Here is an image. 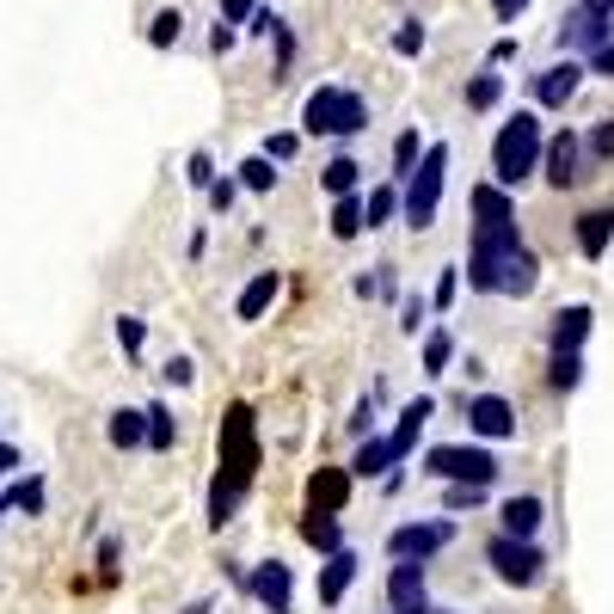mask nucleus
<instances>
[{
	"label": "nucleus",
	"instance_id": "obj_1",
	"mask_svg": "<svg viewBox=\"0 0 614 614\" xmlns=\"http://www.w3.org/2000/svg\"><path fill=\"white\" fill-rule=\"evenodd\" d=\"M253 473H258L253 406H227V418H222V468H215V485H209V529H222V522L241 510Z\"/></svg>",
	"mask_w": 614,
	"mask_h": 614
},
{
	"label": "nucleus",
	"instance_id": "obj_2",
	"mask_svg": "<svg viewBox=\"0 0 614 614\" xmlns=\"http://www.w3.org/2000/svg\"><path fill=\"white\" fill-rule=\"evenodd\" d=\"M541 142H548V135H541V117H534V111H516L492 142V178L498 185H522V178L541 166Z\"/></svg>",
	"mask_w": 614,
	"mask_h": 614
},
{
	"label": "nucleus",
	"instance_id": "obj_3",
	"mask_svg": "<svg viewBox=\"0 0 614 614\" xmlns=\"http://www.w3.org/2000/svg\"><path fill=\"white\" fill-rule=\"evenodd\" d=\"M301 130L350 142V135L369 130V105H362V93H350V86H320V93H307V105H301Z\"/></svg>",
	"mask_w": 614,
	"mask_h": 614
},
{
	"label": "nucleus",
	"instance_id": "obj_4",
	"mask_svg": "<svg viewBox=\"0 0 614 614\" xmlns=\"http://www.w3.org/2000/svg\"><path fill=\"white\" fill-rule=\"evenodd\" d=\"M442 178H449V147L430 142L424 154H418V166L406 173V197H400L406 222H412L418 234H424V227L437 222V209H442Z\"/></svg>",
	"mask_w": 614,
	"mask_h": 614
},
{
	"label": "nucleus",
	"instance_id": "obj_5",
	"mask_svg": "<svg viewBox=\"0 0 614 614\" xmlns=\"http://www.w3.org/2000/svg\"><path fill=\"white\" fill-rule=\"evenodd\" d=\"M424 473L430 480H449V485H492L498 480V454H485V449H430Z\"/></svg>",
	"mask_w": 614,
	"mask_h": 614
},
{
	"label": "nucleus",
	"instance_id": "obj_6",
	"mask_svg": "<svg viewBox=\"0 0 614 614\" xmlns=\"http://www.w3.org/2000/svg\"><path fill=\"white\" fill-rule=\"evenodd\" d=\"M485 560H492V572L504 577V584H516V590H529V584H541V548L534 541H522V534H498L492 548H485Z\"/></svg>",
	"mask_w": 614,
	"mask_h": 614
},
{
	"label": "nucleus",
	"instance_id": "obj_7",
	"mask_svg": "<svg viewBox=\"0 0 614 614\" xmlns=\"http://www.w3.org/2000/svg\"><path fill=\"white\" fill-rule=\"evenodd\" d=\"M449 541H454V522H442V516L437 522H406V529L388 534V553H393V560H418V565H424L430 553H442Z\"/></svg>",
	"mask_w": 614,
	"mask_h": 614
},
{
	"label": "nucleus",
	"instance_id": "obj_8",
	"mask_svg": "<svg viewBox=\"0 0 614 614\" xmlns=\"http://www.w3.org/2000/svg\"><path fill=\"white\" fill-rule=\"evenodd\" d=\"M577 86H584V62H572V55L534 74V99H541L548 111H565V105H572V93H577Z\"/></svg>",
	"mask_w": 614,
	"mask_h": 614
},
{
	"label": "nucleus",
	"instance_id": "obj_9",
	"mask_svg": "<svg viewBox=\"0 0 614 614\" xmlns=\"http://www.w3.org/2000/svg\"><path fill=\"white\" fill-rule=\"evenodd\" d=\"M289 590H295V577H289V565H283V560L253 565V577H246V596L265 602L270 614H289Z\"/></svg>",
	"mask_w": 614,
	"mask_h": 614
},
{
	"label": "nucleus",
	"instance_id": "obj_10",
	"mask_svg": "<svg viewBox=\"0 0 614 614\" xmlns=\"http://www.w3.org/2000/svg\"><path fill=\"white\" fill-rule=\"evenodd\" d=\"M388 602H393V614H418L430 602V590H424V565L418 560H393V572H388Z\"/></svg>",
	"mask_w": 614,
	"mask_h": 614
},
{
	"label": "nucleus",
	"instance_id": "obj_11",
	"mask_svg": "<svg viewBox=\"0 0 614 614\" xmlns=\"http://www.w3.org/2000/svg\"><path fill=\"white\" fill-rule=\"evenodd\" d=\"M534 283H541V265H534V253L516 241L504 258H498V289L516 295V301H522V295H534Z\"/></svg>",
	"mask_w": 614,
	"mask_h": 614
},
{
	"label": "nucleus",
	"instance_id": "obj_12",
	"mask_svg": "<svg viewBox=\"0 0 614 614\" xmlns=\"http://www.w3.org/2000/svg\"><path fill=\"white\" fill-rule=\"evenodd\" d=\"M541 161H548V185H553V191L577 185V135H572V130L548 135V142H541Z\"/></svg>",
	"mask_w": 614,
	"mask_h": 614
},
{
	"label": "nucleus",
	"instance_id": "obj_13",
	"mask_svg": "<svg viewBox=\"0 0 614 614\" xmlns=\"http://www.w3.org/2000/svg\"><path fill=\"white\" fill-rule=\"evenodd\" d=\"M468 424L480 430V437H492V442L516 437V412H510V400H498V393H480V400L468 406Z\"/></svg>",
	"mask_w": 614,
	"mask_h": 614
},
{
	"label": "nucleus",
	"instance_id": "obj_14",
	"mask_svg": "<svg viewBox=\"0 0 614 614\" xmlns=\"http://www.w3.org/2000/svg\"><path fill=\"white\" fill-rule=\"evenodd\" d=\"M614 31V19L608 13H590V7H577L572 19L560 25V50H596L602 38Z\"/></svg>",
	"mask_w": 614,
	"mask_h": 614
},
{
	"label": "nucleus",
	"instance_id": "obj_15",
	"mask_svg": "<svg viewBox=\"0 0 614 614\" xmlns=\"http://www.w3.org/2000/svg\"><path fill=\"white\" fill-rule=\"evenodd\" d=\"M430 418H437V400H412V406L400 412V424H393V437H388V449H393V468H400L406 454L418 449V430H424Z\"/></svg>",
	"mask_w": 614,
	"mask_h": 614
},
{
	"label": "nucleus",
	"instance_id": "obj_16",
	"mask_svg": "<svg viewBox=\"0 0 614 614\" xmlns=\"http://www.w3.org/2000/svg\"><path fill=\"white\" fill-rule=\"evenodd\" d=\"M345 498H350V468H320L314 480H307V510H345Z\"/></svg>",
	"mask_w": 614,
	"mask_h": 614
},
{
	"label": "nucleus",
	"instance_id": "obj_17",
	"mask_svg": "<svg viewBox=\"0 0 614 614\" xmlns=\"http://www.w3.org/2000/svg\"><path fill=\"white\" fill-rule=\"evenodd\" d=\"M350 577H357V553L332 548V553H326V572H320V602H326V608H332V602H345Z\"/></svg>",
	"mask_w": 614,
	"mask_h": 614
},
{
	"label": "nucleus",
	"instance_id": "obj_18",
	"mask_svg": "<svg viewBox=\"0 0 614 614\" xmlns=\"http://www.w3.org/2000/svg\"><path fill=\"white\" fill-rule=\"evenodd\" d=\"M608 241H614V209L577 215V253H584V258H602V253H608Z\"/></svg>",
	"mask_w": 614,
	"mask_h": 614
},
{
	"label": "nucleus",
	"instance_id": "obj_19",
	"mask_svg": "<svg viewBox=\"0 0 614 614\" xmlns=\"http://www.w3.org/2000/svg\"><path fill=\"white\" fill-rule=\"evenodd\" d=\"M277 289H283V277H277V270H258V277L241 289V301H234V314H241V320H258V314H265V307L277 301Z\"/></svg>",
	"mask_w": 614,
	"mask_h": 614
},
{
	"label": "nucleus",
	"instance_id": "obj_20",
	"mask_svg": "<svg viewBox=\"0 0 614 614\" xmlns=\"http://www.w3.org/2000/svg\"><path fill=\"white\" fill-rule=\"evenodd\" d=\"M590 320H596V314H590L584 301L560 307V314H553V345H560V350H577V345L590 338Z\"/></svg>",
	"mask_w": 614,
	"mask_h": 614
},
{
	"label": "nucleus",
	"instance_id": "obj_21",
	"mask_svg": "<svg viewBox=\"0 0 614 614\" xmlns=\"http://www.w3.org/2000/svg\"><path fill=\"white\" fill-rule=\"evenodd\" d=\"M301 541H307V548H320V553H332V548H345V529H338L332 510H307V516H301Z\"/></svg>",
	"mask_w": 614,
	"mask_h": 614
},
{
	"label": "nucleus",
	"instance_id": "obj_22",
	"mask_svg": "<svg viewBox=\"0 0 614 614\" xmlns=\"http://www.w3.org/2000/svg\"><path fill=\"white\" fill-rule=\"evenodd\" d=\"M393 468V449H388V437H369L357 454H350V473L357 480H375V473H388Z\"/></svg>",
	"mask_w": 614,
	"mask_h": 614
},
{
	"label": "nucleus",
	"instance_id": "obj_23",
	"mask_svg": "<svg viewBox=\"0 0 614 614\" xmlns=\"http://www.w3.org/2000/svg\"><path fill=\"white\" fill-rule=\"evenodd\" d=\"M105 437H111V449H142L147 442V412H111Z\"/></svg>",
	"mask_w": 614,
	"mask_h": 614
},
{
	"label": "nucleus",
	"instance_id": "obj_24",
	"mask_svg": "<svg viewBox=\"0 0 614 614\" xmlns=\"http://www.w3.org/2000/svg\"><path fill=\"white\" fill-rule=\"evenodd\" d=\"M534 529H541V498H510L504 504V534H522V541H529Z\"/></svg>",
	"mask_w": 614,
	"mask_h": 614
},
{
	"label": "nucleus",
	"instance_id": "obj_25",
	"mask_svg": "<svg viewBox=\"0 0 614 614\" xmlns=\"http://www.w3.org/2000/svg\"><path fill=\"white\" fill-rule=\"evenodd\" d=\"M178 38H185V13H178V7H161V13L147 19V43H154V50H173Z\"/></svg>",
	"mask_w": 614,
	"mask_h": 614
},
{
	"label": "nucleus",
	"instance_id": "obj_26",
	"mask_svg": "<svg viewBox=\"0 0 614 614\" xmlns=\"http://www.w3.org/2000/svg\"><path fill=\"white\" fill-rule=\"evenodd\" d=\"M332 234H338V241H357V234H362V197H357V191H345V197L332 203Z\"/></svg>",
	"mask_w": 614,
	"mask_h": 614
},
{
	"label": "nucleus",
	"instance_id": "obj_27",
	"mask_svg": "<svg viewBox=\"0 0 614 614\" xmlns=\"http://www.w3.org/2000/svg\"><path fill=\"white\" fill-rule=\"evenodd\" d=\"M473 215L480 222H510V197H504V185H473Z\"/></svg>",
	"mask_w": 614,
	"mask_h": 614
},
{
	"label": "nucleus",
	"instance_id": "obj_28",
	"mask_svg": "<svg viewBox=\"0 0 614 614\" xmlns=\"http://www.w3.org/2000/svg\"><path fill=\"white\" fill-rule=\"evenodd\" d=\"M142 412H147V449H173V442H178V424H173V412H166V406L161 400H154V406H142Z\"/></svg>",
	"mask_w": 614,
	"mask_h": 614
},
{
	"label": "nucleus",
	"instance_id": "obj_29",
	"mask_svg": "<svg viewBox=\"0 0 614 614\" xmlns=\"http://www.w3.org/2000/svg\"><path fill=\"white\" fill-rule=\"evenodd\" d=\"M498 99H504V74L485 68V74H473V81H468V111H492Z\"/></svg>",
	"mask_w": 614,
	"mask_h": 614
},
{
	"label": "nucleus",
	"instance_id": "obj_30",
	"mask_svg": "<svg viewBox=\"0 0 614 614\" xmlns=\"http://www.w3.org/2000/svg\"><path fill=\"white\" fill-rule=\"evenodd\" d=\"M393 209H400V185H375L369 203H362V227H381Z\"/></svg>",
	"mask_w": 614,
	"mask_h": 614
},
{
	"label": "nucleus",
	"instance_id": "obj_31",
	"mask_svg": "<svg viewBox=\"0 0 614 614\" xmlns=\"http://www.w3.org/2000/svg\"><path fill=\"white\" fill-rule=\"evenodd\" d=\"M357 178H362V166L350 161V154H338V161H332V166H326V173H320V185L332 191V197H345V191H357Z\"/></svg>",
	"mask_w": 614,
	"mask_h": 614
},
{
	"label": "nucleus",
	"instance_id": "obj_32",
	"mask_svg": "<svg viewBox=\"0 0 614 614\" xmlns=\"http://www.w3.org/2000/svg\"><path fill=\"white\" fill-rule=\"evenodd\" d=\"M7 510H25V516H43V480L31 473V480H19L13 492H7Z\"/></svg>",
	"mask_w": 614,
	"mask_h": 614
},
{
	"label": "nucleus",
	"instance_id": "obj_33",
	"mask_svg": "<svg viewBox=\"0 0 614 614\" xmlns=\"http://www.w3.org/2000/svg\"><path fill=\"white\" fill-rule=\"evenodd\" d=\"M449 362H454V338L437 326V332L424 338V369H430V375H449Z\"/></svg>",
	"mask_w": 614,
	"mask_h": 614
},
{
	"label": "nucleus",
	"instance_id": "obj_34",
	"mask_svg": "<svg viewBox=\"0 0 614 614\" xmlns=\"http://www.w3.org/2000/svg\"><path fill=\"white\" fill-rule=\"evenodd\" d=\"M577 381H584V357H577V350H560V357H553V388L572 393Z\"/></svg>",
	"mask_w": 614,
	"mask_h": 614
},
{
	"label": "nucleus",
	"instance_id": "obj_35",
	"mask_svg": "<svg viewBox=\"0 0 614 614\" xmlns=\"http://www.w3.org/2000/svg\"><path fill=\"white\" fill-rule=\"evenodd\" d=\"M418 154H424V142H418V130H400V142H393V178H406L418 166Z\"/></svg>",
	"mask_w": 614,
	"mask_h": 614
},
{
	"label": "nucleus",
	"instance_id": "obj_36",
	"mask_svg": "<svg viewBox=\"0 0 614 614\" xmlns=\"http://www.w3.org/2000/svg\"><path fill=\"white\" fill-rule=\"evenodd\" d=\"M424 43H430V31L418 25V19H406V25L393 31V55H424Z\"/></svg>",
	"mask_w": 614,
	"mask_h": 614
},
{
	"label": "nucleus",
	"instance_id": "obj_37",
	"mask_svg": "<svg viewBox=\"0 0 614 614\" xmlns=\"http://www.w3.org/2000/svg\"><path fill=\"white\" fill-rule=\"evenodd\" d=\"M241 185H246V191H270V185H277V173H270V154H253V161L241 166Z\"/></svg>",
	"mask_w": 614,
	"mask_h": 614
},
{
	"label": "nucleus",
	"instance_id": "obj_38",
	"mask_svg": "<svg viewBox=\"0 0 614 614\" xmlns=\"http://www.w3.org/2000/svg\"><path fill=\"white\" fill-rule=\"evenodd\" d=\"M424 314H430L424 295H406V301H400V332H406V338H418V332H424Z\"/></svg>",
	"mask_w": 614,
	"mask_h": 614
},
{
	"label": "nucleus",
	"instance_id": "obj_39",
	"mask_svg": "<svg viewBox=\"0 0 614 614\" xmlns=\"http://www.w3.org/2000/svg\"><path fill=\"white\" fill-rule=\"evenodd\" d=\"M117 345H123V357H135V350L147 345V326L135 320V314H123V320H117Z\"/></svg>",
	"mask_w": 614,
	"mask_h": 614
},
{
	"label": "nucleus",
	"instance_id": "obj_40",
	"mask_svg": "<svg viewBox=\"0 0 614 614\" xmlns=\"http://www.w3.org/2000/svg\"><path fill=\"white\" fill-rule=\"evenodd\" d=\"M590 154H596V161H614V117H602L596 130H590Z\"/></svg>",
	"mask_w": 614,
	"mask_h": 614
},
{
	"label": "nucleus",
	"instance_id": "obj_41",
	"mask_svg": "<svg viewBox=\"0 0 614 614\" xmlns=\"http://www.w3.org/2000/svg\"><path fill=\"white\" fill-rule=\"evenodd\" d=\"M185 178H191V185H197V191H209V185H215V161H209V154H203V147H197V154H191Z\"/></svg>",
	"mask_w": 614,
	"mask_h": 614
},
{
	"label": "nucleus",
	"instance_id": "obj_42",
	"mask_svg": "<svg viewBox=\"0 0 614 614\" xmlns=\"http://www.w3.org/2000/svg\"><path fill=\"white\" fill-rule=\"evenodd\" d=\"M161 375H166V388H191V381H197V362H191V357H173Z\"/></svg>",
	"mask_w": 614,
	"mask_h": 614
},
{
	"label": "nucleus",
	"instance_id": "obj_43",
	"mask_svg": "<svg viewBox=\"0 0 614 614\" xmlns=\"http://www.w3.org/2000/svg\"><path fill=\"white\" fill-rule=\"evenodd\" d=\"M584 74H608V81H614V38H602L596 50H590V68H584Z\"/></svg>",
	"mask_w": 614,
	"mask_h": 614
},
{
	"label": "nucleus",
	"instance_id": "obj_44",
	"mask_svg": "<svg viewBox=\"0 0 614 614\" xmlns=\"http://www.w3.org/2000/svg\"><path fill=\"white\" fill-rule=\"evenodd\" d=\"M480 498H485V485H449V498H442V504H449V510H473Z\"/></svg>",
	"mask_w": 614,
	"mask_h": 614
},
{
	"label": "nucleus",
	"instance_id": "obj_45",
	"mask_svg": "<svg viewBox=\"0 0 614 614\" xmlns=\"http://www.w3.org/2000/svg\"><path fill=\"white\" fill-rule=\"evenodd\" d=\"M522 13H529V0H492V19H498V25H516Z\"/></svg>",
	"mask_w": 614,
	"mask_h": 614
},
{
	"label": "nucleus",
	"instance_id": "obj_46",
	"mask_svg": "<svg viewBox=\"0 0 614 614\" xmlns=\"http://www.w3.org/2000/svg\"><path fill=\"white\" fill-rule=\"evenodd\" d=\"M234 43H241V31H234V19H222V25L209 31V50L222 55V50H234Z\"/></svg>",
	"mask_w": 614,
	"mask_h": 614
},
{
	"label": "nucleus",
	"instance_id": "obj_47",
	"mask_svg": "<svg viewBox=\"0 0 614 614\" xmlns=\"http://www.w3.org/2000/svg\"><path fill=\"white\" fill-rule=\"evenodd\" d=\"M295 147H301V135H289V130H283V135H270V147H265V154H270V161H289Z\"/></svg>",
	"mask_w": 614,
	"mask_h": 614
},
{
	"label": "nucleus",
	"instance_id": "obj_48",
	"mask_svg": "<svg viewBox=\"0 0 614 614\" xmlns=\"http://www.w3.org/2000/svg\"><path fill=\"white\" fill-rule=\"evenodd\" d=\"M454 289H461V277H454V270H442V277H437V295H430V301H437V307H454Z\"/></svg>",
	"mask_w": 614,
	"mask_h": 614
},
{
	"label": "nucleus",
	"instance_id": "obj_49",
	"mask_svg": "<svg viewBox=\"0 0 614 614\" xmlns=\"http://www.w3.org/2000/svg\"><path fill=\"white\" fill-rule=\"evenodd\" d=\"M209 203H215V215H227V209H234V185H227V178H215V185H209Z\"/></svg>",
	"mask_w": 614,
	"mask_h": 614
},
{
	"label": "nucleus",
	"instance_id": "obj_50",
	"mask_svg": "<svg viewBox=\"0 0 614 614\" xmlns=\"http://www.w3.org/2000/svg\"><path fill=\"white\" fill-rule=\"evenodd\" d=\"M253 7H258V0H222V19H234V25H241V19H253Z\"/></svg>",
	"mask_w": 614,
	"mask_h": 614
},
{
	"label": "nucleus",
	"instance_id": "obj_51",
	"mask_svg": "<svg viewBox=\"0 0 614 614\" xmlns=\"http://www.w3.org/2000/svg\"><path fill=\"white\" fill-rule=\"evenodd\" d=\"M510 55H516V38H498V43H492V68L510 62Z\"/></svg>",
	"mask_w": 614,
	"mask_h": 614
},
{
	"label": "nucleus",
	"instance_id": "obj_52",
	"mask_svg": "<svg viewBox=\"0 0 614 614\" xmlns=\"http://www.w3.org/2000/svg\"><path fill=\"white\" fill-rule=\"evenodd\" d=\"M19 468V449H13V442H0V473H13Z\"/></svg>",
	"mask_w": 614,
	"mask_h": 614
},
{
	"label": "nucleus",
	"instance_id": "obj_53",
	"mask_svg": "<svg viewBox=\"0 0 614 614\" xmlns=\"http://www.w3.org/2000/svg\"><path fill=\"white\" fill-rule=\"evenodd\" d=\"M584 7H590V13H608L614 19V0H584Z\"/></svg>",
	"mask_w": 614,
	"mask_h": 614
},
{
	"label": "nucleus",
	"instance_id": "obj_54",
	"mask_svg": "<svg viewBox=\"0 0 614 614\" xmlns=\"http://www.w3.org/2000/svg\"><path fill=\"white\" fill-rule=\"evenodd\" d=\"M185 614H215V608H209V602H191V608H185Z\"/></svg>",
	"mask_w": 614,
	"mask_h": 614
},
{
	"label": "nucleus",
	"instance_id": "obj_55",
	"mask_svg": "<svg viewBox=\"0 0 614 614\" xmlns=\"http://www.w3.org/2000/svg\"><path fill=\"white\" fill-rule=\"evenodd\" d=\"M418 614H442V608H430V602H424V608H418Z\"/></svg>",
	"mask_w": 614,
	"mask_h": 614
},
{
	"label": "nucleus",
	"instance_id": "obj_56",
	"mask_svg": "<svg viewBox=\"0 0 614 614\" xmlns=\"http://www.w3.org/2000/svg\"><path fill=\"white\" fill-rule=\"evenodd\" d=\"M0 510H7V498H0Z\"/></svg>",
	"mask_w": 614,
	"mask_h": 614
}]
</instances>
